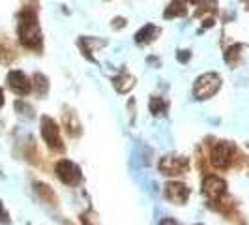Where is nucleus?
Returning <instances> with one entry per match:
<instances>
[{
  "label": "nucleus",
  "instance_id": "f257e3e1",
  "mask_svg": "<svg viewBox=\"0 0 249 225\" xmlns=\"http://www.w3.org/2000/svg\"><path fill=\"white\" fill-rule=\"evenodd\" d=\"M17 38L25 49L34 53H41L43 49V34L37 21V0L25 4L17 13Z\"/></svg>",
  "mask_w": 249,
  "mask_h": 225
},
{
  "label": "nucleus",
  "instance_id": "f03ea898",
  "mask_svg": "<svg viewBox=\"0 0 249 225\" xmlns=\"http://www.w3.org/2000/svg\"><path fill=\"white\" fill-rule=\"evenodd\" d=\"M242 158V154L238 152V149L229 143V141H219L215 143L210 150V163H212L215 169L219 171H227L234 162H238Z\"/></svg>",
  "mask_w": 249,
  "mask_h": 225
},
{
  "label": "nucleus",
  "instance_id": "7ed1b4c3",
  "mask_svg": "<svg viewBox=\"0 0 249 225\" xmlns=\"http://www.w3.org/2000/svg\"><path fill=\"white\" fill-rule=\"evenodd\" d=\"M221 83H223L221 77H219V74H215V72H208V74L199 75L195 79V83H193V96H195V100L204 101L213 98L219 92Z\"/></svg>",
  "mask_w": 249,
  "mask_h": 225
},
{
  "label": "nucleus",
  "instance_id": "20e7f679",
  "mask_svg": "<svg viewBox=\"0 0 249 225\" xmlns=\"http://www.w3.org/2000/svg\"><path fill=\"white\" fill-rule=\"evenodd\" d=\"M39 126H41V137L45 141V145L49 147V150H53V152H64L60 128L56 124V120L47 116V114H43L41 120H39Z\"/></svg>",
  "mask_w": 249,
  "mask_h": 225
},
{
  "label": "nucleus",
  "instance_id": "39448f33",
  "mask_svg": "<svg viewBox=\"0 0 249 225\" xmlns=\"http://www.w3.org/2000/svg\"><path fill=\"white\" fill-rule=\"evenodd\" d=\"M160 173L165 176H178V175H186L189 171V160L184 156H163L160 160Z\"/></svg>",
  "mask_w": 249,
  "mask_h": 225
},
{
  "label": "nucleus",
  "instance_id": "423d86ee",
  "mask_svg": "<svg viewBox=\"0 0 249 225\" xmlns=\"http://www.w3.org/2000/svg\"><path fill=\"white\" fill-rule=\"evenodd\" d=\"M58 180L66 184V186H77L81 180H83V173H81V167L73 163L71 160H60L54 167Z\"/></svg>",
  "mask_w": 249,
  "mask_h": 225
},
{
  "label": "nucleus",
  "instance_id": "0eeeda50",
  "mask_svg": "<svg viewBox=\"0 0 249 225\" xmlns=\"http://www.w3.org/2000/svg\"><path fill=\"white\" fill-rule=\"evenodd\" d=\"M6 83H8V88L17 96H28L34 88L32 87V79L21 70H12L6 77Z\"/></svg>",
  "mask_w": 249,
  "mask_h": 225
},
{
  "label": "nucleus",
  "instance_id": "6e6552de",
  "mask_svg": "<svg viewBox=\"0 0 249 225\" xmlns=\"http://www.w3.org/2000/svg\"><path fill=\"white\" fill-rule=\"evenodd\" d=\"M202 193L212 201H217L227 195V182L217 175H206L202 180Z\"/></svg>",
  "mask_w": 249,
  "mask_h": 225
},
{
  "label": "nucleus",
  "instance_id": "1a4fd4ad",
  "mask_svg": "<svg viewBox=\"0 0 249 225\" xmlns=\"http://www.w3.org/2000/svg\"><path fill=\"white\" fill-rule=\"evenodd\" d=\"M189 195H191V189L184 182L173 180V182H167V186H165V197L173 205H184L189 199Z\"/></svg>",
  "mask_w": 249,
  "mask_h": 225
},
{
  "label": "nucleus",
  "instance_id": "9d476101",
  "mask_svg": "<svg viewBox=\"0 0 249 225\" xmlns=\"http://www.w3.org/2000/svg\"><path fill=\"white\" fill-rule=\"evenodd\" d=\"M160 34H161V28L156 25H152V23H148V25H144L142 28H139L137 30V34H135V43H137V45L152 43Z\"/></svg>",
  "mask_w": 249,
  "mask_h": 225
},
{
  "label": "nucleus",
  "instance_id": "9b49d317",
  "mask_svg": "<svg viewBox=\"0 0 249 225\" xmlns=\"http://www.w3.org/2000/svg\"><path fill=\"white\" fill-rule=\"evenodd\" d=\"M187 15V2L186 0H171V4L165 8L163 17L165 19H176V17H186Z\"/></svg>",
  "mask_w": 249,
  "mask_h": 225
},
{
  "label": "nucleus",
  "instance_id": "f8f14e48",
  "mask_svg": "<svg viewBox=\"0 0 249 225\" xmlns=\"http://www.w3.org/2000/svg\"><path fill=\"white\" fill-rule=\"evenodd\" d=\"M242 53H244V45L242 43H232L229 45L223 53V60L225 64H229L231 68H236L240 60H242Z\"/></svg>",
  "mask_w": 249,
  "mask_h": 225
},
{
  "label": "nucleus",
  "instance_id": "ddd939ff",
  "mask_svg": "<svg viewBox=\"0 0 249 225\" xmlns=\"http://www.w3.org/2000/svg\"><path fill=\"white\" fill-rule=\"evenodd\" d=\"M112 85H114L118 94H127L131 88L135 87V77L129 74H122L112 79Z\"/></svg>",
  "mask_w": 249,
  "mask_h": 225
},
{
  "label": "nucleus",
  "instance_id": "4468645a",
  "mask_svg": "<svg viewBox=\"0 0 249 225\" xmlns=\"http://www.w3.org/2000/svg\"><path fill=\"white\" fill-rule=\"evenodd\" d=\"M195 8H197L195 10V17H200V19L215 17V13H217V0H200Z\"/></svg>",
  "mask_w": 249,
  "mask_h": 225
},
{
  "label": "nucleus",
  "instance_id": "2eb2a0df",
  "mask_svg": "<svg viewBox=\"0 0 249 225\" xmlns=\"http://www.w3.org/2000/svg\"><path fill=\"white\" fill-rule=\"evenodd\" d=\"M15 49L12 47V43L6 39L4 36H0V64L10 66L15 60Z\"/></svg>",
  "mask_w": 249,
  "mask_h": 225
},
{
  "label": "nucleus",
  "instance_id": "dca6fc26",
  "mask_svg": "<svg viewBox=\"0 0 249 225\" xmlns=\"http://www.w3.org/2000/svg\"><path fill=\"white\" fill-rule=\"evenodd\" d=\"M101 45H105V41L96 39V38H81V39H79V47L83 51V55L87 56L88 60H92V62H94L92 51H94V47H101Z\"/></svg>",
  "mask_w": 249,
  "mask_h": 225
},
{
  "label": "nucleus",
  "instance_id": "f3484780",
  "mask_svg": "<svg viewBox=\"0 0 249 225\" xmlns=\"http://www.w3.org/2000/svg\"><path fill=\"white\" fill-rule=\"evenodd\" d=\"M32 87H34V90H36L37 96H47V92H49V79L45 77L43 74H34V77H32Z\"/></svg>",
  "mask_w": 249,
  "mask_h": 225
},
{
  "label": "nucleus",
  "instance_id": "a211bd4d",
  "mask_svg": "<svg viewBox=\"0 0 249 225\" xmlns=\"http://www.w3.org/2000/svg\"><path fill=\"white\" fill-rule=\"evenodd\" d=\"M64 126H66V130H68V133L71 137L81 135V124H79V120H77V116L73 112H64Z\"/></svg>",
  "mask_w": 249,
  "mask_h": 225
},
{
  "label": "nucleus",
  "instance_id": "6ab92c4d",
  "mask_svg": "<svg viewBox=\"0 0 249 225\" xmlns=\"http://www.w3.org/2000/svg\"><path fill=\"white\" fill-rule=\"evenodd\" d=\"M36 191L37 195L43 199V203H47V205H56V195H54V191H53V188L47 186V184H43V182H36Z\"/></svg>",
  "mask_w": 249,
  "mask_h": 225
},
{
  "label": "nucleus",
  "instance_id": "aec40b11",
  "mask_svg": "<svg viewBox=\"0 0 249 225\" xmlns=\"http://www.w3.org/2000/svg\"><path fill=\"white\" fill-rule=\"evenodd\" d=\"M148 107H150V112L154 114V116H165L167 114V101L160 98V96H152L148 101Z\"/></svg>",
  "mask_w": 249,
  "mask_h": 225
},
{
  "label": "nucleus",
  "instance_id": "412c9836",
  "mask_svg": "<svg viewBox=\"0 0 249 225\" xmlns=\"http://www.w3.org/2000/svg\"><path fill=\"white\" fill-rule=\"evenodd\" d=\"M15 109H17V112H19L21 116H28V118H32V116H34V109H32V105H28V101H25V100L15 101Z\"/></svg>",
  "mask_w": 249,
  "mask_h": 225
},
{
  "label": "nucleus",
  "instance_id": "4be33fe9",
  "mask_svg": "<svg viewBox=\"0 0 249 225\" xmlns=\"http://www.w3.org/2000/svg\"><path fill=\"white\" fill-rule=\"evenodd\" d=\"M81 224L83 225H100V218L94 210H85L81 214Z\"/></svg>",
  "mask_w": 249,
  "mask_h": 225
},
{
  "label": "nucleus",
  "instance_id": "5701e85b",
  "mask_svg": "<svg viewBox=\"0 0 249 225\" xmlns=\"http://www.w3.org/2000/svg\"><path fill=\"white\" fill-rule=\"evenodd\" d=\"M191 51L189 49H180V51H176V60L178 62H182V64H187L189 60H191Z\"/></svg>",
  "mask_w": 249,
  "mask_h": 225
},
{
  "label": "nucleus",
  "instance_id": "b1692460",
  "mask_svg": "<svg viewBox=\"0 0 249 225\" xmlns=\"http://www.w3.org/2000/svg\"><path fill=\"white\" fill-rule=\"evenodd\" d=\"M10 222H12V220H10V214H8V210L4 208V205H2V201H0V224L8 225Z\"/></svg>",
  "mask_w": 249,
  "mask_h": 225
},
{
  "label": "nucleus",
  "instance_id": "393cba45",
  "mask_svg": "<svg viewBox=\"0 0 249 225\" xmlns=\"http://www.w3.org/2000/svg\"><path fill=\"white\" fill-rule=\"evenodd\" d=\"M125 25H127V21L124 17H114L112 19V28H124Z\"/></svg>",
  "mask_w": 249,
  "mask_h": 225
},
{
  "label": "nucleus",
  "instance_id": "a878e982",
  "mask_svg": "<svg viewBox=\"0 0 249 225\" xmlns=\"http://www.w3.org/2000/svg\"><path fill=\"white\" fill-rule=\"evenodd\" d=\"M160 225H178V224H176L173 218H165V220H161V222H160Z\"/></svg>",
  "mask_w": 249,
  "mask_h": 225
},
{
  "label": "nucleus",
  "instance_id": "bb28decb",
  "mask_svg": "<svg viewBox=\"0 0 249 225\" xmlns=\"http://www.w3.org/2000/svg\"><path fill=\"white\" fill-rule=\"evenodd\" d=\"M4 101H6V98H4V90L0 88V109L4 107Z\"/></svg>",
  "mask_w": 249,
  "mask_h": 225
},
{
  "label": "nucleus",
  "instance_id": "cd10ccee",
  "mask_svg": "<svg viewBox=\"0 0 249 225\" xmlns=\"http://www.w3.org/2000/svg\"><path fill=\"white\" fill-rule=\"evenodd\" d=\"M187 2H189V4H193V6H197L200 0H187Z\"/></svg>",
  "mask_w": 249,
  "mask_h": 225
},
{
  "label": "nucleus",
  "instance_id": "c85d7f7f",
  "mask_svg": "<svg viewBox=\"0 0 249 225\" xmlns=\"http://www.w3.org/2000/svg\"><path fill=\"white\" fill-rule=\"evenodd\" d=\"M242 2H244V6H246V10H248V12H249V0H242Z\"/></svg>",
  "mask_w": 249,
  "mask_h": 225
},
{
  "label": "nucleus",
  "instance_id": "c756f323",
  "mask_svg": "<svg viewBox=\"0 0 249 225\" xmlns=\"http://www.w3.org/2000/svg\"><path fill=\"white\" fill-rule=\"evenodd\" d=\"M197 225H202V224H197Z\"/></svg>",
  "mask_w": 249,
  "mask_h": 225
}]
</instances>
